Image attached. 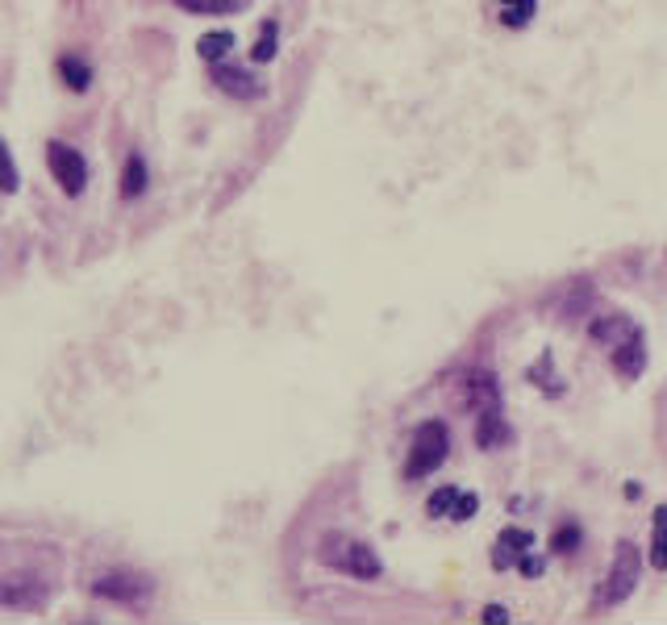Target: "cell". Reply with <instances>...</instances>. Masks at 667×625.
Wrapping results in <instances>:
<instances>
[{"mask_svg": "<svg viewBox=\"0 0 667 625\" xmlns=\"http://www.w3.org/2000/svg\"><path fill=\"white\" fill-rule=\"evenodd\" d=\"M467 400L476 409V446L484 451H497L500 442L509 438V425H505V409H500V388L488 372H472L467 375Z\"/></svg>", "mask_w": 667, "mask_h": 625, "instance_id": "cell-1", "label": "cell"}, {"mask_svg": "<svg viewBox=\"0 0 667 625\" xmlns=\"http://www.w3.org/2000/svg\"><path fill=\"white\" fill-rule=\"evenodd\" d=\"M317 559L334 567V571H347L354 580H380V559L368 542L351 538V534H326L321 546H317Z\"/></svg>", "mask_w": 667, "mask_h": 625, "instance_id": "cell-2", "label": "cell"}, {"mask_svg": "<svg viewBox=\"0 0 667 625\" xmlns=\"http://www.w3.org/2000/svg\"><path fill=\"white\" fill-rule=\"evenodd\" d=\"M451 455V434L442 421H421L414 430V446H409V463H405V479H421L442 467V458Z\"/></svg>", "mask_w": 667, "mask_h": 625, "instance_id": "cell-3", "label": "cell"}, {"mask_svg": "<svg viewBox=\"0 0 667 625\" xmlns=\"http://www.w3.org/2000/svg\"><path fill=\"white\" fill-rule=\"evenodd\" d=\"M92 592L101 601H113V604H129V609H143L150 596H155V583L146 580L143 571H104L92 580Z\"/></svg>", "mask_w": 667, "mask_h": 625, "instance_id": "cell-4", "label": "cell"}, {"mask_svg": "<svg viewBox=\"0 0 667 625\" xmlns=\"http://www.w3.org/2000/svg\"><path fill=\"white\" fill-rule=\"evenodd\" d=\"M643 580V555L634 542H618V555H613V567H609V580L601 588V604H622Z\"/></svg>", "mask_w": 667, "mask_h": 625, "instance_id": "cell-5", "label": "cell"}, {"mask_svg": "<svg viewBox=\"0 0 667 625\" xmlns=\"http://www.w3.org/2000/svg\"><path fill=\"white\" fill-rule=\"evenodd\" d=\"M46 171L55 175V184H59L67 196H83V188H88V159H83L76 146L50 138V143H46Z\"/></svg>", "mask_w": 667, "mask_h": 625, "instance_id": "cell-6", "label": "cell"}, {"mask_svg": "<svg viewBox=\"0 0 667 625\" xmlns=\"http://www.w3.org/2000/svg\"><path fill=\"white\" fill-rule=\"evenodd\" d=\"M46 601H50V592H46V583L38 576H4L0 580V604L4 609L30 613V609H42Z\"/></svg>", "mask_w": 667, "mask_h": 625, "instance_id": "cell-7", "label": "cell"}, {"mask_svg": "<svg viewBox=\"0 0 667 625\" xmlns=\"http://www.w3.org/2000/svg\"><path fill=\"white\" fill-rule=\"evenodd\" d=\"M213 83H217L226 96H234V101H255V96H263V88H268L255 71L229 67V63H213Z\"/></svg>", "mask_w": 667, "mask_h": 625, "instance_id": "cell-8", "label": "cell"}, {"mask_svg": "<svg viewBox=\"0 0 667 625\" xmlns=\"http://www.w3.org/2000/svg\"><path fill=\"white\" fill-rule=\"evenodd\" d=\"M479 509V500L472 492H459V488H438L434 497L426 500V513L430 518H455V521H467L472 513Z\"/></svg>", "mask_w": 667, "mask_h": 625, "instance_id": "cell-9", "label": "cell"}, {"mask_svg": "<svg viewBox=\"0 0 667 625\" xmlns=\"http://www.w3.org/2000/svg\"><path fill=\"white\" fill-rule=\"evenodd\" d=\"M613 367H618V375H622V379H638V375H643V367H646L643 330H634L625 342H618V346H613Z\"/></svg>", "mask_w": 667, "mask_h": 625, "instance_id": "cell-10", "label": "cell"}, {"mask_svg": "<svg viewBox=\"0 0 667 625\" xmlns=\"http://www.w3.org/2000/svg\"><path fill=\"white\" fill-rule=\"evenodd\" d=\"M534 546V534L530 530H505L497 538V550H493V562L505 567V562H521Z\"/></svg>", "mask_w": 667, "mask_h": 625, "instance_id": "cell-11", "label": "cell"}, {"mask_svg": "<svg viewBox=\"0 0 667 625\" xmlns=\"http://www.w3.org/2000/svg\"><path fill=\"white\" fill-rule=\"evenodd\" d=\"M638 330V326H634V321H630V317H622V312H609V317H601V321H592V342H601V346H609V351H613V346H618V342H625V338H630V333Z\"/></svg>", "mask_w": 667, "mask_h": 625, "instance_id": "cell-12", "label": "cell"}, {"mask_svg": "<svg viewBox=\"0 0 667 625\" xmlns=\"http://www.w3.org/2000/svg\"><path fill=\"white\" fill-rule=\"evenodd\" d=\"M176 4L192 18H234L250 9V0H176Z\"/></svg>", "mask_w": 667, "mask_h": 625, "instance_id": "cell-13", "label": "cell"}, {"mask_svg": "<svg viewBox=\"0 0 667 625\" xmlns=\"http://www.w3.org/2000/svg\"><path fill=\"white\" fill-rule=\"evenodd\" d=\"M55 67H59V80L67 83L71 92H88V88H92V67L83 59H76V55H63Z\"/></svg>", "mask_w": 667, "mask_h": 625, "instance_id": "cell-14", "label": "cell"}, {"mask_svg": "<svg viewBox=\"0 0 667 625\" xmlns=\"http://www.w3.org/2000/svg\"><path fill=\"white\" fill-rule=\"evenodd\" d=\"M146 192V159L134 150L129 159H125V167H122V196L125 201H138Z\"/></svg>", "mask_w": 667, "mask_h": 625, "instance_id": "cell-15", "label": "cell"}, {"mask_svg": "<svg viewBox=\"0 0 667 625\" xmlns=\"http://www.w3.org/2000/svg\"><path fill=\"white\" fill-rule=\"evenodd\" d=\"M234 50V34L229 30H213V34H205V38L196 42V55L205 63H222Z\"/></svg>", "mask_w": 667, "mask_h": 625, "instance_id": "cell-16", "label": "cell"}, {"mask_svg": "<svg viewBox=\"0 0 667 625\" xmlns=\"http://www.w3.org/2000/svg\"><path fill=\"white\" fill-rule=\"evenodd\" d=\"M651 567L667 571V504L655 509V542H651Z\"/></svg>", "mask_w": 667, "mask_h": 625, "instance_id": "cell-17", "label": "cell"}, {"mask_svg": "<svg viewBox=\"0 0 667 625\" xmlns=\"http://www.w3.org/2000/svg\"><path fill=\"white\" fill-rule=\"evenodd\" d=\"M539 13V0H500V21L505 25H530V18Z\"/></svg>", "mask_w": 667, "mask_h": 625, "instance_id": "cell-18", "label": "cell"}, {"mask_svg": "<svg viewBox=\"0 0 667 625\" xmlns=\"http://www.w3.org/2000/svg\"><path fill=\"white\" fill-rule=\"evenodd\" d=\"M18 188H21V171H18V163H13V150H9L4 138H0V192L13 196Z\"/></svg>", "mask_w": 667, "mask_h": 625, "instance_id": "cell-19", "label": "cell"}, {"mask_svg": "<svg viewBox=\"0 0 667 625\" xmlns=\"http://www.w3.org/2000/svg\"><path fill=\"white\" fill-rule=\"evenodd\" d=\"M275 50H280V30H275V21H268V25H263V34H259V42H255V50H250V59L271 63L275 59Z\"/></svg>", "mask_w": 667, "mask_h": 625, "instance_id": "cell-20", "label": "cell"}, {"mask_svg": "<svg viewBox=\"0 0 667 625\" xmlns=\"http://www.w3.org/2000/svg\"><path fill=\"white\" fill-rule=\"evenodd\" d=\"M580 525H559L555 530V538H551V546L559 550V555H572V550H580Z\"/></svg>", "mask_w": 667, "mask_h": 625, "instance_id": "cell-21", "label": "cell"}, {"mask_svg": "<svg viewBox=\"0 0 667 625\" xmlns=\"http://www.w3.org/2000/svg\"><path fill=\"white\" fill-rule=\"evenodd\" d=\"M484 622H509V613H505V609H500V604H488V613H484Z\"/></svg>", "mask_w": 667, "mask_h": 625, "instance_id": "cell-22", "label": "cell"}]
</instances>
